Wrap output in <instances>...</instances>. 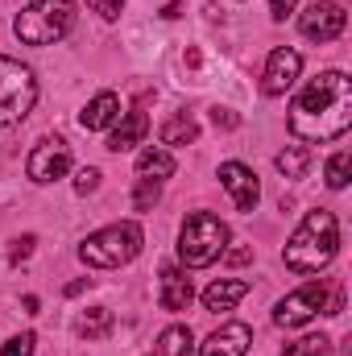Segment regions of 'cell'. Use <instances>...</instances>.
Returning <instances> with one entry per match:
<instances>
[{"mask_svg":"<svg viewBox=\"0 0 352 356\" xmlns=\"http://www.w3.org/2000/svg\"><path fill=\"white\" fill-rule=\"evenodd\" d=\"M328 302H332V290H328L323 282H307V286H298L294 294H286V298L273 307V323H278V327H303V323H311L315 315H323Z\"/></svg>","mask_w":352,"mask_h":356,"instance_id":"cell-7","label":"cell"},{"mask_svg":"<svg viewBox=\"0 0 352 356\" xmlns=\"http://www.w3.org/2000/svg\"><path fill=\"white\" fill-rule=\"evenodd\" d=\"M245 294H249V282H241V277H220V282H211V286L203 290V307H207V311H232Z\"/></svg>","mask_w":352,"mask_h":356,"instance_id":"cell-16","label":"cell"},{"mask_svg":"<svg viewBox=\"0 0 352 356\" xmlns=\"http://www.w3.org/2000/svg\"><path fill=\"white\" fill-rule=\"evenodd\" d=\"M88 4L104 17V21H116V17H120V8H125V0H88Z\"/></svg>","mask_w":352,"mask_h":356,"instance_id":"cell-27","label":"cell"},{"mask_svg":"<svg viewBox=\"0 0 352 356\" xmlns=\"http://www.w3.org/2000/svg\"><path fill=\"white\" fill-rule=\"evenodd\" d=\"M33 245H38L33 236H21V241H13V253H8V257H13V261H25V257L33 253Z\"/></svg>","mask_w":352,"mask_h":356,"instance_id":"cell-28","label":"cell"},{"mask_svg":"<svg viewBox=\"0 0 352 356\" xmlns=\"http://www.w3.org/2000/svg\"><path fill=\"white\" fill-rule=\"evenodd\" d=\"M216 124H228V129H232V124H237V116H228V112H220V108H216Z\"/></svg>","mask_w":352,"mask_h":356,"instance_id":"cell-31","label":"cell"},{"mask_svg":"<svg viewBox=\"0 0 352 356\" xmlns=\"http://www.w3.org/2000/svg\"><path fill=\"white\" fill-rule=\"evenodd\" d=\"M75 25V8L71 0H33L29 8L17 13L13 21V33L25 42V46H54L71 33Z\"/></svg>","mask_w":352,"mask_h":356,"instance_id":"cell-5","label":"cell"},{"mask_svg":"<svg viewBox=\"0 0 352 356\" xmlns=\"http://www.w3.org/2000/svg\"><path fill=\"white\" fill-rule=\"evenodd\" d=\"M273 166H278L286 178H303L307 166H311V149H307V145H286V149L273 158Z\"/></svg>","mask_w":352,"mask_h":356,"instance_id":"cell-21","label":"cell"},{"mask_svg":"<svg viewBox=\"0 0 352 356\" xmlns=\"http://www.w3.org/2000/svg\"><path fill=\"white\" fill-rule=\"evenodd\" d=\"M336 249H340V224L332 211L319 207L303 216V224L294 228V236L282 249V261L294 273H319L336 261Z\"/></svg>","mask_w":352,"mask_h":356,"instance_id":"cell-2","label":"cell"},{"mask_svg":"<svg viewBox=\"0 0 352 356\" xmlns=\"http://www.w3.org/2000/svg\"><path fill=\"white\" fill-rule=\"evenodd\" d=\"M294 4H298V0H269V17H273V21H286V17L294 13Z\"/></svg>","mask_w":352,"mask_h":356,"instance_id":"cell-29","label":"cell"},{"mask_svg":"<svg viewBox=\"0 0 352 356\" xmlns=\"http://www.w3.org/2000/svg\"><path fill=\"white\" fill-rule=\"evenodd\" d=\"M25 170H29L33 182H58V178H67V170H71V145L63 137H42L33 145Z\"/></svg>","mask_w":352,"mask_h":356,"instance_id":"cell-8","label":"cell"},{"mask_svg":"<svg viewBox=\"0 0 352 356\" xmlns=\"http://www.w3.org/2000/svg\"><path fill=\"white\" fill-rule=\"evenodd\" d=\"M191 298H195L191 277H186L178 266H162V290H158L162 311H186V307H191Z\"/></svg>","mask_w":352,"mask_h":356,"instance_id":"cell-15","label":"cell"},{"mask_svg":"<svg viewBox=\"0 0 352 356\" xmlns=\"http://www.w3.org/2000/svg\"><path fill=\"white\" fill-rule=\"evenodd\" d=\"M220 182H224V191L232 195L237 211H253V207H257L262 182H257V175H253L245 162H224V166H220Z\"/></svg>","mask_w":352,"mask_h":356,"instance_id":"cell-11","label":"cell"},{"mask_svg":"<svg viewBox=\"0 0 352 356\" xmlns=\"http://www.w3.org/2000/svg\"><path fill=\"white\" fill-rule=\"evenodd\" d=\"M228 249V224L211 211H195L186 216L182 232H178V257L186 269H203L211 261H220Z\"/></svg>","mask_w":352,"mask_h":356,"instance_id":"cell-4","label":"cell"},{"mask_svg":"<svg viewBox=\"0 0 352 356\" xmlns=\"http://www.w3.org/2000/svg\"><path fill=\"white\" fill-rule=\"evenodd\" d=\"M249 344H253L249 323H220V332H211L203 340L199 356H249Z\"/></svg>","mask_w":352,"mask_h":356,"instance_id":"cell-12","label":"cell"},{"mask_svg":"<svg viewBox=\"0 0 352 356\" xmlns=\"http://www.w3.org/2000/svg\"><path fill=\"white\" fill-rule=\"evenodd\" d=\"M328 353H332V340L328 336H307V340L290 344L282 356H328Z\"/></svg>","mask_w":352,"mask_h":356,"instance_id":"cell-23","label":"cell"},{"mask_svg":"<svg viewBox=\"0 0 352 356\" xmlns=\"http://www.w3.org/2000/svg\"><path fill=\"white\" fill-rule=\"evenodd\" d=\"M344 25H349V13H344V4H336V0H315V4L298 17V29H303V38H311V42H336V38L344 33Z\"/></svg>","mask_w":352,"mask_h":356,"instance_id":"cell-9","label":"cell"},{"mask_svg":"<svg viewBox=\"0 0 352 356\" xmlns=\"http://www.w3.org/2000/svg\"><path fill=\"white\" fill-rule=\"evenodd\" d=\"M141 245H145L141 224L137 220H120V224H108V228L91 232L79 245V257H83V266H95V269H120L141 253Z\"/></svg>","mask_w":352,"mask_h":356,"instance_id":"cell-3","label":"cell"},{"mask_svg":"<svg viewBox=\"0 0 352 356\" xmlns=\"http://www.w3.org/2000/svg\"><path fill=\"white\" fill-rule=\"evenodd\" d=\"M349 175H352V154L349 149L332 154V162H328V170H323L328 186H332V191H344V186H349Z\"/></svg>","mask_w":352,"mask_h":356,"instance_id":"cell-22","label":"cell"},{"mask_svg":"<svg viewBox=\"0 0 352 356\" xmlns=\"http://www.w3.org/2000/svg\"><path fill=\"white\" fill-rule=\"evenodd\" d=\"M38 104V79L25 63L0 54V124H21Z\"/></svg>","mask_w":352,"mask_h":356,"instance_id":"cell-6","label":"cell"},{"mask_svg":"<svg viewBox=\"0 0 352 356\" xmlns=\"http://www.w3.org/2000/svg\"><path fill=\"white\" fill-rule=\"evenodd\" d=\"M108 332H112V311L108 307H91L75 319V336H83V340H104Z\"/></svg>","mask_w":352,"mask_h":356,"instance_id":"cell-19","label":"cell"},{"mask_svg":"<svg viewBox=\"0 0 352 356\" xmlns=\"http://www.w3.org/2000/svg\"><path fill=\"white\" fill-rule=\"evenodd\" d=\"M298 75H303V54L290 50V46H278V50L269 54L265 75H262L265 95H286V91L298 83Z\"/></svg>","mask_w":352,"mask_h":356,"instance_id":"cell-10","label":"cell"},{"mask_svg":"<svg viewBox=\"0 0 352 356\" xmlns=\"http://www.w3.org/2000/svg\"><path fill=\"white\" fill-rule=\"evenodd\" d=\"M120 120V95L116 91H99L95 99H88V108L79 112V124L88 133H99V129H112Z\"/></svg>","mask_w":352,"mask_h":356,"instance_id":"cell-14","label":"cell"},{"mask_svg":"<svg viewBox=\"0 0 352 356\" xmlns=\"http://www.w3.org/2000/svg\"><path fill=\"white\" fill-rule=\"evenodd\" d=\"M170 175H175V158H170L166 145H145V149L137 154V178H145V182H166Z\"/></svg>","mask_w":352,"mask_h":356,"instance_id":"cell-17","label":"cell"},{"mask_svg":"<svg viewBox=\"0 0 352 356\" xmlns=\"http://www.w3.org/2000/svg\"><path fill=\"white\" fill-rule=\"evenodd\" d=\"M158 137H162V145H166V149H170V145H191V141L199 137V124H195L186 112H178V116H170V120L162 124V133H158Z\"/></svg>","mask_w":352,"mask_h":356,"instance_id":"cell-20","label":"cell"},{"mask_svg":"<svg viewBox=\"0 0 352 356\" xmlns=\"http://www.w3.org/2000/svg\"><path fill=\"white\" fill-rule=\"evenodd\" d=\"M224 257H228L232 266H241V261H249V249H224Z\"/></svg>","mask_w":352,"mask_h":356,"instance_id":"cell-30","label":"cell"},{"mask_svg":"<svg viewBox=\"0 0 352 356\" xmlns=\"http://www.w3.org/2000/svg\"><path fill=\"white\" fill-rule=\"evenodd\" d=\"M145 133H150V116H145L141 108H133V112H125V120H116V129H112V137H108V149H112V154L137 149V145L145 141Z\"/></svg>","mask_w":352,"mask_h":356,"instance_id":"cell-13","label":"cell"},{"mask_svg":"<svg viewBox=\"0 0 352 356\" xmlns=\"http://www.w3.org/2000/svg\"><path fill=\"white\" fill-rule=\"evenodd\" d=\"M195 353V336H191V327H166L162 336H158V344H154V356H191Z\"/></svg>","mask_w":352,"mask_h":356,"instance_id":"cell-18","label":"cell"},{"mask_svg":"<svg viewBox=\"0 0 352 356\" xmlns=\"http://www.w3.org/2000/svg\"><path fill=\"white\" fill-rule=\"evenodd\" d=\"M33 344H38V336H33V332H21V336H13V340L0 348V356H33Z\"/></svg>","mask_w":352,"mask_h":356,"instance_id":"cell-25","label":"cell"},{"mask_svg":"<svg viewBox=\"0 0 352 356\" xmlns=\"http://www.w3.org/2000/svg\"><path fill=\"white\" fill-rule=\"evenodd\" d=\"M95 186H99V170H95V166H83V170L75 175V191H79V195H91Z\"/></svg>","mask_w":352,"mask_h":356,"instance_id":"cell-26","label":"cell"},{"mask_svg":"<svg viewBox=\"0 0 352 356\" xmlns=\"http://www.w3.org/2000/svg\"><path fill=\"white\" fill-rule=\"evenodd\" d=\"M158 195H162V182H145V178H137V195H133V207H137V211H150V207L158 203Z\"/></svg>","mask_w":352,"mask_h":356,"instance_id":"cell-24","label":"cell"},{"mask_svg":"<svg viewBox=\"0 0 352 356\" xmlns=\"http://www.w3.org/2000/svg\"><path fill=\"white\" fill-rule=\"evenodd\" d=\"M352 124V79L344 71H319L290 104V133L298 141H336Z\"/></svg>","mask_w":352,"mask_h":356,"instance_id":"cell-1","label":"cell"}]
</instances>
